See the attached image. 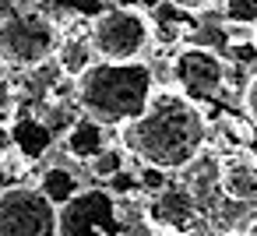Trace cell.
I'll return each instance as SVG.
<instances>
[{"instance_id": "obj_1", "label": "cell", "mask_w": 257, "mask_h": 236, "mask_svg": "<svg viewBox=\"0 0 257 236\" xmlns=\"http://www.w3.org/2000/svg\"><path fill=\"white\" fill-rule=\"evenodd\" d=\"M208 148V116L183 92H155L141 116L123 124V152L166 173L187 169Z\"/></svg>"}, {"instance_id": "obj_21", "label": "cell", "mask_w": 257, "mask_h": 236, "mask_svg": "<svg viewBox=\"0 0 257 236\" xmlns=\"http://www.w3.org/2000/svg\"><path fill=\"white\" fill-rule=\"evenodd\" d=\"M113 8H134V11H141L145 0H113Z\"/></svg>"}, {"instance_id": "obj_9", "label": "cell", "mask_w": 257, "mask_h": 236, "mask_svg": "<svg viewBox=\"0 0 257 236\" xmlns=\"http://www.w3.org/2000/svg\"><path fill=\"white\" fill-rule=\"evenodd\" d=\"M222 194L236 204H257V162L250 155L222 159Z\"/></svg>"}, {"instance_id": "obj_12", "label": "cell", "mask_w": 257, "mask_h": 236, "mask_svg": "<svg viewBox=\"0 0 257 236\" xmlns=\"http://www.w3.org/2000/svg\"><path fill=\"white\" fill-rule=\"evenodd\" d=\"M57 67H60V74L64 78H81L85 71H92V64L99 60V53H95V46H92V39L88 36H67V39H60V46H57Z\"/></svg>"}, {"instance_id": "obj_6", "label": "cell", "mask_w": 257, "mask_h": 236, "mask_svg": "<svg viewBox=\"0 0 257 236\" xmlns=\"http://www.w3.org/2000/svg\"><path fill=\"white\" fill-rule=\"evenodd\" d=\"M120 229L123 222L109 187H85L67 204H60L57 236H116Z\"/></svg>"}, {"instance_id": "obj_14", "label": "cell", "mask_w": 257, "mask_h": 236, "mask_svg": "<svg viewBox=\"0 0 257 236\" xmlns=\"http://www.w3.org/2000/svg\"><path fill=\"white\" fill-rule=\"evenodd\" d=\"M120 169H127V152H123V145H120V148H102V152L88 162V173H92L95 180H102V183H109Z\"/></svg>"}, {"instance_id": "obj_4", "label": "cell", "mask_w": 257, "mask_h": 236, "mask_svg": "<svg viewBox=\"0 0 257 236\" xmlns=\"http://www.w3.org/2000/svg\"><path fill=\"white\" fill-rule=\"evenodd\" d=\"M88 39L99 60H138L152 43V18L134 8H106L92 18Z\"/></svg>"}, {"instance_id": "obj_5", "label": "cell", "mask_w": 257, "mask_h": 236, "mask_svg": "<svg viewBox=\"0 0 257 236\" xmlns=\"http://www.w3.org/2000/svg\"><path fill=\"white\" fill-rule=\"evenodd\" d=\"M57 218L60 208L36 183L0 190V236H57Z\"/></svg>"}, {"instance_id": "obj_22", "label": "cell", "mask_w": 257, "mask_h": 236, "mask_svg": "<svg viewBox=\"0 0 257 236\" xmlns=\"http://www.w3.org/2000/svg\"><path fill=\"white\" fill-rule=\"evenodd\" d=\"M225 236H243V232H225Z\"/></svg>"}, {"instance_id": "obj_3", "label": "cell", "mask_w": 257, "mask_h": 236, "mask_svg": "<svg viewBox=\"0 0 257 236\" xmlns=\"http://www.w3.org/2000/svg\"><path fill=\"white\" fill-rule=\"evenodd\" d=\"M60 46V25L39 11L8 15L0 22V64L15 71L43 67Z\"/></svg>"}, {"instance_id": "obj_7", "label": "cell", "mask_w": 257, "mask_h": 236, "mask_svg": "<svg viewBox=\"0 0 257 236\" xmlns=\"http://www.w3.org/2000/svg\"><path fill=\"white\" fill-rule=\"evenodd\" d=\"M169 74L176 81V88L187 95V99H211L229 71H225V60L218 57V50L211 46H201V43H190V46H180L173 53V64H169Z\"/></svg>"}, {"instance_id": "obj_2", "label": "cell", "mask_w": 257, "mask_h": 236, "mask_svg": "<svg viewBox=\"0 0 257 236\" xmlns=\"http://www.w3.org/2000/svg\"><path fill=\"white\" fill-rule=\"evenodd\" d=\"M155 95L152 67L141 60H95L74 81V99L85 116L99 120L102 127H123L145 113Z\"/></svg>"}, {"instance_id": "obj_19", "label": "cell", "mask_w": 257, "mask_h": 236, "mask_svg": "<svg viewBox=\"0 0 257 236\" xmlns=\"http://www.w3.org/2000/svg\"><path fill=\"white\" fill-rule=\"evenodd\" d=\"M116 236H155V225H152L148 218H141V222H127Z\"/></svg>"}, {"instance_id": "obj_18", "label": "cell", "mask_w": 257, "mask_h": 236, "mask_svg": "<svg viewBox=\"0 0 257 236\" xmlns=\"http://www.w3.org/2000/svg\"><path fill=\"white\" fill-rule=\"evenodd\" d=\"M243 109H246V120L250 124H257V74L246 81V88H243Z\"/></svg>"}, {"instance_id": "obj_10", "label": "cell", "mask_w": 257, "mask_h": 236, "mask_svg": "<svg viewBox=\"0 0 257 236\" xmlns=\"http://www.w3.org/2000/svg\"><path fill=\"white\" fill-rule=\"evenodd\" d=\"M64 148H67L71 159L92 162L102 148H109V145H106V127H102L99 120H92V116L71 120V127L64 131Z\"/></svg>"}, {"instance_id": "obj_17", "label": "cell", "mask_w": 257, "mask_h": 236, "mask_svg": "<svg viewBox=\"0 0 257 236\" xmlns=\"http://www.w3.org/2000/svg\"><path fill=\"white\" fill-rule=\"evenodd\" d=\"M11 106H15V85L8 81L4 71H0V124H4V116L11 113Z\"/></svg>"}, {"instance_id": "obj_16", "label": "cell", "mask_w": 257, "mask_h": 236, "mask_svg": "<svg viewBox=\"0 0 257 236\" xmlns=\"http://www.w3.org/2000/svg\"><path fill=\"white\" fill-rule=\"evenodd\" d=\"M138 187H141V194H159V190H166L169 187V173L166 169H159V166H148V162H141L138 166Z\"/></svg>"}, {"instance_id": "obj_13", "label": "cell", "mask_w": 257, "mask_h": 236, "mask_svg": "<svg viewBox=\"0 0 257 236\" xmlns=\"http://www.w3.org/2000/svg\"><path fill=\"white\" fill-rule=\"evenodd\" d=\"M36 187H39V190H43L57 208H60V204H67L78 190H85V187H81V176H78L71 166H50V169L39 176V183H36Z\"/></svg>"}, {"instance_id": "obj_8", "label": "cell", "mask_w": 257, "mask_h": 236, "mask_svg": "<svg viewBox=\"0 0 257 236\" xmlns=\"http://www.w3.org/2000/svg\"><path fill=\"white\" fill-rule=\"evenodd\" d=\"M197 215H201V208H197L187 183H169L166 190L148 197V222H155L162 229H180L183 232L197 222Z\"/></svg>"}, {"instance_id": "obj_11", "label": "cell", "mask_w": 257, "mask_h": 236, "mask_svg": "<svg viewBox=\"0 0 257 236\" xmlns=\"http://www.w3.org/2000/svg\"><path fill=\"white\" fill-rule=\"evenodd\" d=\"M11 138H15V148L32 162V159H43L53 145V127L46 120H39L36 113H25L11 124Z\"/></svg>"}, {"instance_id": "obj_15", "label": "cell", "mask_w": 257, "mask_h": 236, "mask_svg": "<svg viewBox=\"0 0 257 236\" xmlns=\"http://www.w3.org/2000/svg\"><path fill=\"white\" fill-rule=\"evenodd\" d=\"M222 18L229 25L257 29V0H222Z\"/></svg>"}, {"instance_id": "obj_20", "label": "cell", "mask_w": 257, "mask_h": 236, "mask_svg": "<svg viewBox=\"0 0 257 236\" xmlns=\"http://www.w3.org/2000/svg\"><path fill=\"white\" fill-rule=\"evenodd\" d=\"M166 4H173V8H180V11H190V15H197V11H204L211 0H166Z\"/></svg>"}]
</instances>
